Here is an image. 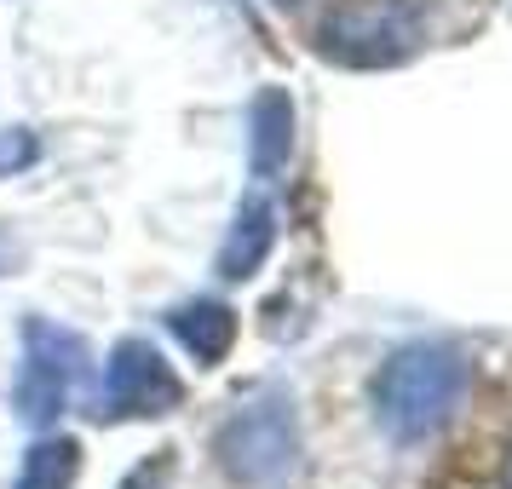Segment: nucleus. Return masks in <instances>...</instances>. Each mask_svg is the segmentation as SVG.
Segmentation results:
<instances>
[{
  "label": "nucleus",
  "mask_w": 512,
  "mask_h": 489,
  "mask_svg": "<svg viewBox=\"0 0 512 489\" xmlns=\"http://www.w3.org/2000/svg\"><path fill=\"white\" fill-rule=\"evenodd\" d=\"M466 397V363L443 346H409L374 380V409L392 438H426L461 409Z\"/></svg>",
  "instance_id": "f257e3e1"
},
{
  "label": "nucleus",
  "mask_w": 512,
  "mask_h": 489,
  "mask_svg": "<svg viewBox=\"0 0 512 489\" xmlns=\"http://www.w3.org/2000/svg\"><path fill=\"white\" fill-rule=\"evenodd\" d=\"M420 41V18L409 0H346L323 24V52L351 70H380L409 58Z\"/></svg>",
  "instance_id": "f03ea898"
},
{
  "label": "nucleus",
  "mask_w": 512,
  "mask_h": 489,
  "mask_svg": "<svg viewBox=\"0 0 512 489\" xmlns=\"http://www.w3.org/2000/svg\"><path fill=\"white\" fill-rule=\"evenodd\" d=\"M294 455H300V432H294L288 397H259L219 432V461L242 484H277Z\"/></svg>",
  "instance_id": "7ed1b4c3"
},
{
  "label": "nucleus",
  "mask_w": 512,
  "mask_h": 489,
  "mask_svg": "<svg viewBox=\"0 0 512 489\" xmlns=\"http://www.w3.org/2000/svg\"><path fill=\"white\" fill-rule=\"evenodd\" d=\"M81 363H87V346L75 334H64V328H52V323H29L24 380H18L24 420L47 426V420L64 415V403L75 397V380H81Z\"/></svg>",
  "instance_id": "20e7f679"
},
{
  "label": "nucleus",
  "mask_w": 512,
  "mask_h": 489,
  "mask_svg": "<svg viewBox=\"0 0 512 489\" xmlns=\"http://www.w3.org/2000/svg\"><path fill=\"white\" fill-rule=\"evenodd\" d=\"M179 403V380L162 363V351L150 340H121L104 369L98 415H167Z\"/></svg>",
  "instance_id": "39448f33"
},
{
  "label": "nucleus",
  "mask_w": 512,
  "mask_h": 489,
  "mask_svg": "<svg viewBox=\"0 0 512 489\" xmlns=\"http://www.w3.org/2000/svg\"><path fill=\"white\" fill-rule=\"evenodd\" d=\"M271 242H277V213L265 208V202H242L231 236L219 248V277H231V282L254 277L259 265H265V254H271Z\"/></svg>",
  "instance_id": "423d86ee"
},
{
  "label": "nucleus",
  "mask_w": 512,
  "mask_h": 489,
  "mask_svg": "<svg viewBox=\"0 0 512 489\" xmlns=\"http://www.w3.org/2000/svg\"><path fill=\"white\" fill-rule=\"evenodd\" d=\"M254 173L259 179H271L277 167H288V150H294V98L282 93V87H265L254 98Z\"/></svg>",
  "instance_id": "0eeeda50"
},
{
  "label": "nucleus",
  "mask_w": 512,
  "mask_h": 489,
  "mask_svg": "<svg viewBox=\"0 0 512 489\" xmlns=\"http://www.w3.org/2000/svg\"><path fill=\"white\" fill-rule=\"evenodd\" d=\"M173 334H179V346L196 357V363H225V351L236 346V317L231 305H179L173 311Z\"/></svg>",
  "instance_id": "6e6552de"
},
{
  "label": "nucleus",
  "mask_w": 512,
  "mask_h": 489,
  "mask_svg": "<svg viewBox=\"0 0 512 489\" xmlns=\"http://www.w3.org/2000/svg\"><path fill=\"white\" fill-rule=\"evenodd\" d=\"M75 472H81V449H75V438H41L24 455V472H18V484L12 489H70Z\"/></svg>",
  "instance_id": "1a4fd4ad"
},
{
  "label": "nucleus",
  "mask_w": 512,
  "mask_h": 489,
  "mask_svg": "<svg viewBox=\"0 0 512 489\" xmlns=\"http://www.w3.org/2000/svg\"><path fill=\"white\" fill-rule=\"evenodd\" d=\"M29 162H35V139H29V133L0 139V173H6V167H29Z\"/></svg>",
  "instance_id": "9d476101"
},
{
  "label": "nucleus",
  "mask_w": 512,
  "mask_h": 489,
  "mask_svg": "<svg viewBox=\"0 0 512 489\" xmlns=\"http://www.w3.org/2000/svg\"><path fill=\"white\" fill-rule=\"evenodd\" d=\"M6 259H12V242H6V236H0V265H6Z\"/></svg>",
  "instance_id": "9b49d317"
},
{
  "label": "nucleus",
  "mask_w": 512,
  "mask_h": 489,
  "mask_svg": "<svg viewBox=\"0 0 512 489\" xmlns=\"http://www.w3.org/2000/svg\"><path fill=\"white\" fill-rule=\"evenodd\" d=\"M507 489H512V466H507Z\"/></svg>",
  "instance_id": "f8f14e48"
},
{
  "label": "nucleus",
  "mask_w": 512,
  "mask_h": 489,
  "mask_svg": "<svg viewBox=\"0 0 512 489\" xmlns=\"http://www.w3.org/2000/svg\"><path fill=\"white\" fill-rule=\"evenodd\" d=\"M277 6H294V0H277Z\"/></svg>",
  "instance_id": "ddd939ff"
}]
</instances>
